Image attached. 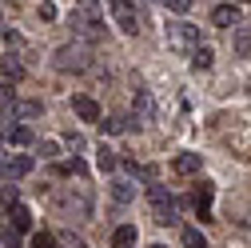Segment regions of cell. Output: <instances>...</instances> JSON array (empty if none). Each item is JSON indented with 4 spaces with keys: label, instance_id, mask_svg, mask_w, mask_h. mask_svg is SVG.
I'll use <instances>...</instances> for the list:
<instances>
[{
    "label": "cell",
    "instance_id": "obj_5",
    "mask_svg": "<svg viewBox=\"0 0 251 248\" xmlns=\"http://www.w3.org/2000/svg\"><path fill=\"white\" fill-rule=\"evenodd\" d=\"M116 24H120L128 36H136V32H140V12H136L132 0H116Z\"/></svg>",
    "mask_w": 251,
    "mask_h": 248
},
{
    "label": "cell",
    "instance_id": "obj_27",
    "mask_svg": "<svg viewBox=\"0 0 251 248\" xmlns=\"http://www.w3.org/2000/svg\"><path fill=\"white\" fill-rule=\"evenodd\" d=\"M40 16H44V20H56V4H52V0H44V4H40Z\"/></svg>",
    "mask_w": 251,
    "mask_h": 248
},
{
    "label": "cell",
    "instance_id": "obj_21",
    "mask_svg": "<svg viewBox=\"0 0 251 248\" xmlns=\"http://www.w3.org/2000/svg\"><path fill=\"white\" fill-rule=\"evenodd\" d=\"M96 160H100V168H104V172H112V168L120 164V160H116V152H108V148H100V152H96Z\"/></svg>",
    "mask_w": 251,
    "mask_h": 248
},
{
    "label": "cell",
    "instance_id": "obj_18",
    "mask_svg": "<svg viewBox=\"0 0 251 248\" xmlns=\"http://www.w3.org/2000/svg\"><path fill=\"white\" fill-rule=\"evenodd\" d=\"M112 196H116L120 204H128V200L136 196V184H128V180H116V184H112Z\"/></svg>",
    "mask_w": 251,
    "mask_h": 248
},
{
    "label": "cell",
    "instance_id": "obj_22",
    "mask_svg": "<svg viewBox=\"0 0 251 248\" xmlns=\"http://www.w3.org/2000/svg\"><path fill=\"white\" fill-rule=\"evenodd\" d=\"M0 244H4V248H20V236H16V228H4V232H0Z\"/></svg>",
    "mask_w": 251,
    "mask_h": 248
},
{
    "label": "cell",
    "instance_id": "obj_11",
    "mask_svg": "<svg viewBox=\"0 0 251 248\" xmlns=\"http://www.w3.org/2000/svg\"><path fill=\"white\" fill-rule=\"evenodd\" d=\"M0 76H4V80H20V76H24V64H20V56L4 52V60H0Z\"/></svg>",
    "mask_w": 251,
    "mask_h": 248
},
{
    "label": "cell",
    "instance_id": "obj_6",
    "mask_svg": "<svg viewBox=\"0 0 251 248\" xmlns=\"http://www.w3.org/2000/svg\"><path fill=\"white\" fill-rule=\"evenodd\" d=\"M211 24H219V28H235V24H243V8H239V4H219V8L211 12Z\"/></svg>",
    "mask_w": 251,
    "mask_h": 248
},
{
    "label": "cell",
    "instance_id": "obj_7",
    "mask_svg": "<svg viewBox=\"0 0 251 248\" xmlns=\"http://www.w3.org/2000/svg\"><path fill=\"white\" fill-rule=\"evenodd\" d=\"M192 204L200 212V220H215V216H211V184L207 180H200V188L192 192Z\"/></svg>",
    "mask_w": 251,
    "mask_h": 248
},
{
    "label": "cell",
    "instance_id": "obj_16",
    "mask_svg": "<svg viewBox=\"0 0 251 248\" xmlns=\"http://www.w3.org/2000/svg\"><path fill=\"white\" fill-rule=\"evenodd\" d=\"M8 216H12V228H16V232L32 228V212H28L24 204H12V212H8Z\"/></svg>",
    "mask_w": 251,
    "mask_h": 248
},
{
    "label": "cell",
    "instance_id": "obj_25",
    "mask_svg": "<svg viewBox=\"0 0 251 248\" xmlns=\"http://www.w3.org/2000/svg\"><path fill=\"white\" fill-rule=\"evenodd\" d=\"M164 4H168L172 12H187V8H192V0H164Z\"/></svg>",
    "mask_w": 251,
    "mask_h": 248
},
{
    "label": "cell",
    "instance_id": "obj_3",
    "mask_svg": "<svg viewBox=\"0 0 251 248\" xmlns=\"http://www.w3.org/2000/svg\"><path fill=\"white\" fill-rule=\"evenodd\" d=\"M72 28H76L80 36L96 40V36L104 32V24H100V8H96V4H80V8L72 12Z\"/></svg>",
    "mask_w": 251,
    "mask_h": 248
},
{
    "label": "cell",
    "instance_id": "obj_10",
    "mask_svg": "<svg viewBox=\"0 0 251 248\" xmlns=\"http://www.w3.org/2000/svg\"><path fill=\"white\" fill-rule=\"evenodd\" d=\"M132 108H136V116H140V120H151L155 104H151V92H148V88H136V96H132Z\"/></svg>",
    "mask_w": 251,
    "mask_h": 248
},
{
    "label": "cell",
    "instance_id": "obj_26",
    "mask_svg": "<svg viewBox=\"0 0 251 248\" xmlns=\"http://www.w3.org/2000/svg\"><path fill=\"white\" fill-rule=\"evenodd\" d=\"M32 248H52V236H48V232H36V236H32Z\"/></svg>",
    "mask_w": 251,
    "mask_h": 248
},
{
    "label": "cell",
    "instance_id": "obj_2",
    "mask_svg": "<svg viewBox=\"0 0 251 248\" xmlns=\"http://www.w3.org/2000/svg\"><path fill=\"white\" fill-rule=\"evenodd\" d=\"M52 64H56L60 72H84V68L92 64V52H88L84 44H64V48H56Z\"/></svg>",
    "mask_w": 251,
    "mask_h": 248
},
{
    "label": "cell",
    "instance_id": "obj_14",
    "mask_svg": "<svg viewBox=\"0 0 251 248\" xmlns=\"http://www.w3.org/2000/svg\"><path fill=\"white\" fill-rule=\"evenodd\" d=\"M8 116L12 120H32V116H40V100H20V104H12Z\"/></svg>",
    "mask_w": 251,
    "mask_h": 248
},
{
    "label": "cell",
    "instance_id": "obj_1",
    "mask_svg": "<svg viewBox=\"0 0 251 248\" xmlns=\"http://www.w3.org/2000/svg\"><path fill=\"white\" fill-rule=\"evenodd\" d=\"M164 40H168V48L179 52V56H192V52L200 48V32H196V24H183V20H172V24L164 28Z\"/></svg>",
    "mask_w": 251,
    "mask_h": 248
},
{
    "label": "cell",
    "instance_id": "obj_8",
    "mask_svg": "<svg viewBox=\"0 0 251 248\" xmlns=\"http://www.w3.org/2000/svg\"><path fill=\"white\" fill-rule=\"evenodd\" d=\"M72 112L80 120H100V104L92 100V96H72Z\"/></svg>",
    "mask_w": 251,
    "mask_h": 248
},
{
    "label": "cell",
    "instance_id": "obj_23",
    "mask_svg": "<svg viewBox=\"0 0 251 248\" xmlns=\"http://www.w3.org/2000/svg\"><path fill=\"white\" fill-rule=\"evenodd\" d=\"M60 172H64V176H84V164H80V160H72V164H60Z\"/></svg>",
    "mask_w": 251,
    "mask_h": 248
},
{
    "label": "cell",
    "instance_id": "obj_17",
    "mask_svg": "<svg viewBox=\"0 0 251 248\" xmlns=\"http://www.w3.org/2000/svg\"><path fill=\"white\" fill-rule=\"evenodd\" d=\"M179 240H183V248H207V240H203V232H200V228H183V232H179Z\"/></svg>",
    "mask_w": 251,
    "mask_h": 248
},
{
    "label": "cell",
    "instance_id": "obj_13",
    "mask_svg": "<svg viewBox=\"0 0 251 248\" xmlns=\"http://www.w3.org/2000/svg\"><path fill=\"white\" fill-rule=\"evenodd\" d=\"M239 56H251V24H235V36H231Z\"/></svg>",
    "mask_w": 251,
    "mask_h": 248
},
{
    "label": "cell",
    "instance_id": "obj_28",
    "mask_svg": "<svg viewBox=\"0 0 251 248\" xmlns=\"http://www.w3.org/2000/svg\"><path fill=\"white\" fill-rule=\"evenodd\" d=\"M231 4H243V0H231Z\"/></svg>",
    "mask_w": 251,
    "mask_h": 248
},
{
    "label": "cell",
    "instance_id": "obj_20",
    "mask_svg": "<svg viewBox=\"0 0 251 248\" xmlns=\"http://www.w3.org/2000/svg\"><path fill=\"white\" fill-rule=\"evenodd\" d=\"M100 124H104V132H116V136L128 132V120H124V116H108V120H100Z\"/></svg>",
    "mask_w": 251,
    "mask_h": 248
},
{
    "label": "cell",
    "instance_id": "obj_15",
    "mask_svg": "<svg viewBox=\"0 0 251 248\" xmlns=\"http://www.w3.org/2000/svg\"><path fill=\"white\" fill-rule=\"evenodd\" d=\"M176 172H183V176L200 172V152H179L176 156Z\"/></svg>",
    "mask_w": 251,
    "mask_h": 248
},
{
    "label": "cell",
    "instance_id": "obj_4",
    "mask_svg": "<svg viewBox=\"0 0 251 248\" xmlns=\"http://www.w3.org/2000/svg\"><path fill=\"white\" fill-rule=\"evenodd\" d=\"M148 196H151V208H155V220L172 224V220H176V200L164 192V184H151V188H148Z\"/></svg>",
    "mask_w": 251,
    "mask_h": 248
},
{
    "label": "cell",
    "instance_id": "obj_24",
    "mask_svg": "<svg viewBox=\"0 0 251 248\" xmlns=\"http://www.w3.org/2000/svg\"><path fill=\"white\" fill-rule=\"evenodd\" d=\"M56 152H60V148H56V140H44V144H40V156H44V160H52Z\"/></svg>",
    "mask_w": 251,
    "mask_h": 248
},
{
    "label": "cell",
    "instance_id": "obj_9",
    "mask_svg": "<svg viewBox=\"0 0 251 248\" xmlns=\"http://www.w3.org/2000/svg\"><path fill=\"white\" fill-rule=\"evenodd\" d=\"M32 172V156H8L4 160V176L8 180H20V176H28Z\"/></svg>",
    "mask_w": 251,
    "mask_h": 248
},
{
    "label": "cell",
    "instance_id": "obj_29",
    "mask_svg": "<svg viewBox=\"0 0 251 248\" xmlns=\"http://www.w3.org/2000/svg\"><path fill=\"white\" fill-rule=\"evenodd\" d=\"M151 248H164V244H151Z\"/></svg>",
    "mask_w": 251,
    "mask_h": 248
},
{
    "label": "cell",
    "instance_id": "obj_19",
    "mask_svg": "<svg viewBox=\"0 0 251 248\" xmlns=\"http://www.w3.org/2000/svg\"><path fill=\"white\" fill-rule=\"evenodd\" d=\"M192 64H196V68H211V48H207V44H200V48L192 52Z\"/></svg>",
    "mask_w": 251,
    "mask_h": 248
},
{
    "label": "cell",
    "instance_id": "obj_12",
    "mask_svg": "<svg viewBox=\"0 0 251 248\" xmlns=\"http://www.w3.org/2000/svg\"><path fill=\"white\" fill-rule=\"evenodd\" d=\"M112 248H136V224H120L112 232Z\"/></svg>",
    "mask_w": 251,
    "mask_h": 248
}]
</instances>
